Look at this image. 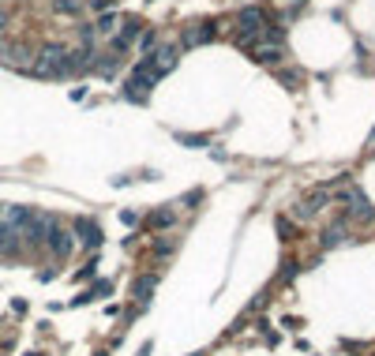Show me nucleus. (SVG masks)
Listing matches in <instances>:
<instances>
[{
	"label": "nucleus",
	"mask_w": 375,
	"mask_h": 356,
	"mask_svg": "<svg viewBox=\"0 0 375 356\" xmlns=\"http://www.w3.org/2000/svg\"><path fill=\"white\" fill-rule=\"evenodd\" d=\"M34 75H45V79H60V75H71V60H68V49L64 45H45L34 60Z\"/></svg>",
	"instance_id": "f257e3e1"
},
{
	"label": "nucleus",
	"mask_w": 375,
	"mask_h": 356,
	"mask_svg": "<svg viewBox=\"0 0 375 356\" xmlns=\"http://www.w3.org/2000/svg\"><path fill=\"white\" fill-rule=\"evenodd\" d=\"M263 23H267V15H263V8H244L241 15H236V45H248L263 34Z\"/></svg>",
	"instance_id": "f03ea898"
},
{
	"label": "nucleus",
	"mask_w": 375,
	"mask_h": 356,
	"mask_svg": "<svg viewBox=\"0 0 375 356\" xmlns=\"http://www.w3.org/2000/svg\"><path fill=\"white\" fill-rule=\"evenodd\" d=\"M326 203H331V188L323 184V188H315L312 195H304V199H300V203L293 206V214H297V222H308V217H315Z\"/></svg>",
	"instance_id": "7ed1b4c3"
},
{
	"label": "nucleus",
	"mask_w": 375,
	"mask_h": 356,
	"mask_svg": "<svg viewBox=\"0 0 375 356\" xmlns=\"http://www.w3.org/2000/svg\"><path fill=\"white\" fill-rule=\"evenodd\" d=\"M338 199H342V203H349V214H353V217H360V222H372V217H375V206L368 203V195H364V191L345 188Z\"/></svg>",
	"instance_id": "20e7f679"
},
{
	"label": "nucleus",
	"mask_w": 375,
	"mask_h": 356,
	"mask_svg": "<svg viewBox=\"0 0 375 356\" xmlns=\"http://www.w3.org/2000/svg\"><path fill=\"white\" fill-rule=\"evenodd\" d=\"M49 222L53 217H45V214H30V222L23 225V244H30V248H38V244H45V233H49Z\"/></svg>",
	"instance_id": "39448f33"
},
{
	"label": "nucleus",
	"mask_w": 375,
	"mask_h": 356,
	"mask_svg": "<svg viewBox=\"0 0 375 356\" xmlns=\"http://www.w3.org/2000/svg\"><path fill=\"white\" fill-rule=\"evenodd\" d=\"M45 248H49L53 255H60V259H68V255H71V233L60 229L57 222H49V233H45Z\"/></svg>",
	"instance_id": "423d86ee"
},
{
	"label": "nucleus",
	"mask_w": 375,
	"mask_h": 356,
	"mask_svg": "<svg viewBox=\"0 0 375 356\" xmlns=\"http://www.w3.org/2000/svg\"><path fill=\"white\" fill-rule=\"evenodd\" d=\"M248 49H252V60H259V64H278V60H281V53H286V45H281V42H270V38H263V42H252Z\"/></svg>",
	"instance_id": "0eeeda50"
},
{
	"label": "nucleus",
	"mask_w": 375,
	"mask_h": 356,
	"mask_svg": "<svg viewBox=\"0 0 375 356\" xmlns=\"http://www.w3.org/2000/svg\"><path fill=\"white\" fill-rule=\"evenodd\" d=\"M146 60H150V68H154V75H158V79H162V75H169L173 64H177V45H166V49L150 53Z\"/></svg>",
	"instance_id": "6e6552de"
},
{
	"label": "nucleus",
	"mask_w": 375,
	"mask_h": 356,
	"mask_svg": "<svg viewBox=\"0 0 375 356\" xmlns=\"http://www.w3.org/2000/svg\"><path fill=\"white\" fill-rule=\"evenodd\" d=\"M19 248H23V233L15 225L0 222V255H19Z\"/></svg>",
	"instance_id": "1a4fd4ad"
},
{
	"label": "nucleus",
	"mask_w": 375,
	"mask_h": 356,
	"mask_svg": "<svg viewBox=\"0 0 375 356\" xmlns=\"http://www.w3.org/2000/svg\"><path fill=\"white\" fill-rule=\"evenodd\" d=\"M76 233H79V240H83L87 248H98V244H102V225L90 222V217H79V222H76Z\"/></svg>",
	"instance_id": "9d476101"
},
{
	"label": "nucleus",
	"mask_w": 375,
	"mask_h": 356,
	"mask_svg": "<svg viewBox=\"0 0 375 356\" xmlns=\"http://www.w3.org/2000/svg\"><path fill=\"white\" fill-rule=\"evenodd\" d=\"M214 38V26L210 23H195V26H188L184 30V49H195V45H203Z\"/></svg>",
	"instance_id": "9b49d317"
},
{
	"label": "nucleus",
	"mask_w": 375,
	"mask_h": 356,
	"mask_svg": "<svg viewBox=\"0 0 375 356\" xmlns=\"http://www.w3.org/2000/svg\"><path fill=\"white\" fill-rule=\"evenodd\" d=\"M345 233H349V229H345V222H334V225H326V229H323L319 244H323V248H338V244H345V240H349Z\"/></svg>",
	"instance_id": "f8f14e48"
},
{
	"label": "nucleus",
	"mask_w": 375,
	"mask_h": 356,
	"mask_svg": "<svg viewBox=\"0 0 375 356\" xmlns=\"http://www.w3.org/2000/svg\"><path fill=\"white\" fill-rule=\"evenodd\" d=\"M154 285H158V278H154V274H143V278H135L132 296L139 300V304H146V300H150V293H154Z\"/></svg>",
	"instance_id": "ddd939ff"
},
{
	"label": "nucleus",
	"mask_w": 375,
	"mask_h": 356,
	"mask_svg": "<svg viewBox=\"0 0 375 356\" xmlns=\"http://www.w3.org/2000/svg\"><path fill=\"white\" fill-rule=\"evenodd\" d=\"M135 34H139V23H135V19H124V30L113 38V49H116V53H124V49H128V42H132Z\"/></svg>",
	"instance_id": "4468645a"
},
{
	"label": "nucleus",
	"mask_w": 375,
	"mask_h": 356,
	"mask_svg": "<svg viewBox=\"0 0 375 356\" xmlns=\"http://www.w3.org/2000/svg\"><path fill=\"white\" fill-rule=\"evenodd\" d=\"M83 4H87V0H53V8H57L60 15H79V12H83Z\"/></svg>",
	"instance_id": "2eb2a0df"
},
{
	"label": "nucleus",
	"mask_w": 375,
	"mask_h": 356,
	"mask_svg": "<svg viewBox=\"0 0 375 356\" xmlns=\"http://www.w3.org/2000/svg\"><path fill=\"white\" fill-rule=\"evenodd\" d=\"M0 57H4L8 64H26V49H23V45H4Z\"/></svg>",
	"instance_id": "dca6fc26"
},
{
	"label": "nucleus",
	"mask_w": 375,
	"mask_h": 356,
	"mask_svg": "<svg viewBox=\"0 0 375 356\" xmlns=\"http://www.w3.org/2000/svg\"><path fill=\"white\" fill-rule=\"evenodd\" d=\"M116 19H121L116 12H105L102 19H98V26H94V34H113L116 30Z\"/></svg>",
	"instance_id": "f3484780"
},
{
	"label": "nucleus",
	"mask_w": 375,
	"mask_h": 356,
	"mask_svg": "<svg viewBox=\"0 0 375 356\" xmlns=\"http://www.w3.org/2000/svg\"><path fill=\"white\" fill-rule=\"evenodd\" d=\"M139 49L150 57V53L158 49V34H154V30H143V34H139Z\"/></svg>",
	"instance_id": "a211bd4d"
},
{
	"label": "nucleus",
	"mask_w": 375,
	"mask_h": 356,
	"mask_svg": "<svg viewBox=\"0 0 375 356\" xmlns=\"http://www.w3.org/2000/svg\"><path fill=\"white\" fill-rule=\"evenodd\" d=\"M173 222H177V214H173V210H158V214L150 217V225H158V229H169Z\"/></svg>",
	"instance_id": "6ab92c4d"
},
{
	"label": "nucleus",
	"mask_w": 375,
	"mask_h": 356,
	"mask_svg": "<svg viewBox=\"0 0 375 356\" xmlns=\"http://www.w3.org/2000/svg\"><path fill=\"white\" fill-rule=\"evenodd\" d=\"M278 233H281V240H293V222L289 217H278Z\"/></svg>",
	"instance_id": "aec40b11"
},
{
	"label": "nucleus",
	"mask_w": 375,
	"mask_h": 356,
	"mask_svg": "<svg viewBox=\"0 0 375 356\" xmlns=\"http://www.w3.org/2000/svg\"><path fill=\"white\" fill-rule=\"evenodd\" d=\"M169 251H173V240H162V244H158V248H154V255H162V259H166V255H169Z\"/></svg>",
	"instance_id": "412c9836"
}]
</instances>
